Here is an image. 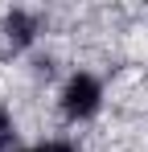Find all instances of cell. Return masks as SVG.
Returning <instances> with one entry per match:
<instances>
[{
  "mask_svg": "<svg viewBox=\"0 0 148 152\" xmlns=\"http://www.w3.org/2000/svg\"><path fill=\"white\" fill-rule=\"evenodd\" d=\"M99 103H103V86L95 74H74L62 91V111L70 119H91L99 111Z\"/></svg>",
  "mask_w": 148,
  "mask_h": 152,
  "instance_id": "6da1fadb",
  "label": "cell"
},
{
  "mask_svg": "<svg viewBox=\"0 0 148 152\" xmlns=\"http://www.w3.org/2000/svg\"><path fill=\"white\" fill-rule=\"evenodd\" d=\"M4 29H8V41H12V45H29L33 33H37V17H29V12H12V17L4 21Z\"/></svg>",
  "mask_w": 148,
  "mask_h": 152,
  "instance_id": "7a4b0ae2",
  "label": "cell"
},
{
  "mask_svg": "<svg viewBox=\"0 0 148 152\" xmlns=\"http://www.w3.org/2000/svg\"><path fill=\"white\" fill-rule=\"evenodd\" d=\"M17 148V127H12V119L0 111V152H12Z\"/></svg>",
  "mask_w": 148,
  "mask_h": 152,
  "instance_id": "3957f363",
  "label": "cell"
},
{
  "mask_svg": "<svg viewBox=\"0 0 148 152\" xmlns=\"http://www.w3.org/2000/svg\"><path fill=\"white\" fill-rule=\"evenodd\" d=\"M45 152H74L70 144H62V140H58V144H45Z\"/></svg>",
  "mask_w": 148,
  "mask_h": 152,
  "instance_id": "277c9868",
  "label": "cell"
},
{
  "mask_svg": "<svg viewBox=\"0 0 148 152\" xmlns=\"http://www.w3.org/2000/svg\"><path fill=\"white\" fill-rule=\"evenodd\" d=\"M33 152H45V148H33Z\"/></svg>",
  "mask_w": 148,
  "mask_h": 152,
  "instance_id": "5b68a950",
  "label": "cell"
}]
</instances>
